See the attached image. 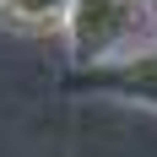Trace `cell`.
Returning <instances> with one entry per match:
<instances>
[{
	"label": "cell",
	"mask_w": 157,
	"mask_h": 157,
	"mask_svg": "<svg viewBox=\"0 0 157 157\" xmlns=\"http://www.w3.org/2000/svg\"><path fill=\"white\" fill-rule=\"evenodd\" d=\"M146 16H152V33H157V0H146Z\"/></svg>",
	"instance_id": "4"
},
{
	"label": "cell",
	"mask_w": 157,
	"mask_h": 157,
	"mask_svg": "<svg viewBox=\"0 0 157 157\" xmlns=\"http://www.w3.org/2000/svg\"><path fill=\"white\" fill-rule=\"evenodd\" d=\"M65 11L71 0H0V22L22 38H44V33L65 27Z\"/></svg>",
	"instance_id": "3"
},
{
	"label": "cell",
	"mask_w": 157,
	"mask_h": 157,
	"mask_svg": "<svg viewBox=\"0 0 157 157\" xmlns=\"http://www.w3.org/2000/svg\"><path fill=\"white\" fill-rule=\"evenodd\" d=\"M71 92H103V98H125V103L157 109V44H141V49H130V54H119L109 65H92V71H76Z\"/></svg>",
	"instance_id": "2"
},
{
	"label": "cell",
	"mask_w": 157,
	"mask_h": 157,
	"mask_svg": "<svg viewBox=\"0 0 157 157\" xmlns=\"http://www.w3.org/2000/svg\"><path fill=\"white\" fill-rule=\"evenodd\" d=\"M60 38L71 49V65L92 71L141 49L152 38V16H146V0H71Z\"/></svg>",
	"instance_id": "1"
}]
</instances>
